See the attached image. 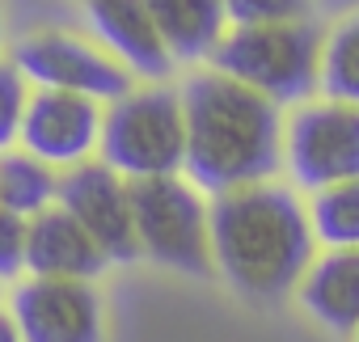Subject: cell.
Instances as JSON below:
<instances>
[{
	"label": "cell",
	"instance_id": "6da1fadb",
	"mask_svg": "<svg viewBox=\"0 0 359 342\" xmlns=\"http://www.w3.org/2000/svg\"><path fill=\"white\" fill-rule=\"evenodd\" d=\"M177 93L187 118L182 174L208 199L283 174V106L212 64L195 68Z\"/></svg>",
	"mask_w": 359,
	"mask_h": 342
},
{
	"label": "cell",
	"instance_id": "7a4b0ae2",
	"mask_svg": "<svg viewBox=\"0 0 359 342\" xmlns=\"http://www.w3.org/2000/svg\"><path fill=\"white\" fill-rule=\"evenodd\" d=\"M317 258V237L300 191L254 182L212 195V271L245 300L275 304L292 296Z\"/></svg>",
	"mask_w": 359,
	"mask_h": 342
},
{
	"label": "cell",
	"instance_id": "3957f363",
	"mask_svg": "<svg viewBox=\"0 0 359 342\" xmlns=\"http://www.w3.org/2000/svg\"><path fill=\"white\" fill-rule=\"evenodd\" d=\"M208 64L216 72L258 89L275 106H300V102L317 97L321 30L309 18L229 26Z\"/></svg>",
	"mask_w": 359,
	"mask_h": 342
},
{
	"label": "cell",
	"instance_id": "277c9868",
	"mask_svg": "<svg viewBox=\"0 0 359 342\" xmlns=\"http://www.w3.org/2000/svg\"><path fill=\"white\" fill-rule=\"evenodd\" d=\"M97 156L131 182L182 174L187 118H182V93H177V85L144 81V85H131L123 97L106 102Z\"/></svg>",
	"mask_w": 359,
	"mask_h": 342
},
{
	"label": "cell",
	"instance_id": "5b68a950",
	"mask_svg": "<svg viewBox=\"0 0 359 342\" xmlns=\"http://www.w3.org/2000/svg\"><path fill=\"white\" fill-rule=\"evenodd\" d=\"M135 207V241L140 258H152L165 271L212 279V199L187 178H135L131 182Z\"/></svg>",
	"mask_w": 359,
	"mask_h": 342
},
{
	"label": "cell",
	"instance_id": "8992f818",
	"mask_svg": "<svg viewBox=\"0 0 359 342\" xmlns=\"http://www.w3.org/2000/svg\"><path fill=\"white\" fill-rule=\"evenodd\" d=\"M283 178L296 191H321L359 178V106L309 97L283 114Z\"/></svg>",
	"mask_w": 359,
	"mask_h": 342
},
{
	"label": "cell",
	"instance_id": "52a82bcc",
	"mask_svg": "<svg viewBox=\"0 0 359 342\" xmlns=\"http://www.w3.org/2000/svg\"><path fill=\"white\" fill-rule=\"evenodd\" d=\"M9 60L22 68V76L34 89L85 93L102 106L123 97L135 85V76L97 39L72 34V30H30L9 47Z\"/></svg>",
	"mask_w": 359,
	"mask_h": 342
},
{
	"label": "cell",
	"instance_id": "ba28073f",
	"mask_svg": "<svg viewBox=\"0 0 359 342\" xmlns=\"http://www.w3.org/2000/svg\"><path fill=\"white\" fill-rule=\"evenodd\" d=\"M9 313L26 342H106V300L93 279L30 275L13 287Z\"/></svg>",
	"mask_w": 359,
	"mask_h": 342
},
{
	"label": "cell",
	"instance_id": "9c48e42d",
	"mask_svg": "<svg viewBox=\"0 0 359 342\" xmlns=\"http://www.w3.org/2000/svg\"><path fill=\"white\" fill-rule=\"evenodd\" d=\"M60 207H68L85 233L106 249L110 262H135V207H131V178L110 169L102 156L60 169Z\"/></svg>",
	"mask_w": 359,
	"mask_h": 342
},
{
	"label": "cell",
	"instance_id": "30bf717a",
	"mask_svg": "<svg viewBox=\"0 0 359 342\" xmlns=\"http://www.w3.org/2000/svg\"><path fill=\"white\" fill-rule=\"evenodd\" d=\"M102 102L64 89H30L22 118V148L55 169H72L97 156L102 144Z\"/></svg>",
	"mask_w": 359,
	"mask_h": 342
},
{
	"label": "cell",
	"instance_id": "8fae6325",
	"mask_svg": "<svg viewBox=\"0 0 359 342\" xmlns=\"http://www.w3.org/2000/svg\"><path fill=\"white\" fill-rule=\"evenodd\" d=\"M85 18L93 39L135 76V81H169L177 60L169 55L144 0H85Z\"/></svg>",
	"mask_w": 359,
	"mask_h": 342
},
{
	"label": "cell",
	"instance_id": "7c38bea8",
	"mask_svg": "<svg viewBox=\"0 0 359 342\" xmlns=\"http://www.w3.org/2000/svg\"><path fill=\"white\" fill-rule=\"evenodd\" d=\"M110 266L106 249L85 233V224L51 203L47 212L30 216L26 224V275L43 279H97Z\"/></svg>",
	"mask_w": 359,
	"mask_h": 342
},
{
	"label": "cell",
	"instance_id": "4fadbf2b",
	"mask_svg": "<svg viewBox=\"0 0 359 342\" xmlns=\"http://www.w3.org/2000/svg\"><path fill=\"white\" fill-rule=\"evenodd\" d=\"M296 300L330 334H355L359 329V245L355 249H321L309 262V271L296 287Z\"/></svg>",
	"mask_w": 359,
	"mask_h": 342
},
{
	"label": "cell",
	"instance_id": "5bb4252c",
	"mask_svg": "<svg viewBox=\"0 0 359 342\" xmlns=\"http://www.w3.org/2000/svg\"><path fill=\"white\" fill-rule=\"evenodd\" d=\"M177 64H208L229 30L224 0H144Z\"/></svg>",
	"mask_w": 359,
	"mask_h": 342
},
{
	"label": "cell",
	"instance_id": "9a60e30c",
	"mask_svg": "<svg viewBox=\"0 0 359 342\" xmlns=\"http://www.w3.org/2000/svg\"><path fill=\"white\" fill-rule=\"evenodd\" d=\"M60 199V169L39 160L34 152L5 148L0 152V207H9L18 216H39Z\"/></svg>",
	"mask_w": 359,
	"mask_h": 342
},
{
	"label": "cell",
	"instance_id": "2e32d148",
	"mask_svg": "<svg viewBox=\"0 0 359 342\" xmlns=\"http://www.w3.org/2000/svg\"><path fill=\"white\" fill-rule=\"evenodd\" d=\"M317 93L359 106V9L338 18L321 34V76Z\"/></svg>",
	"mask_w": 359,
	"mask_h": 342
},
{
	"label": "cell",
	"instance_id": "e0dca14e",
	"mask_svg": "<svg viewBox=\"0 0 359 342\" xmlns=\"http://www.w3.org/2000/svg\"><path fill=\"white\" fill-rule=\"evenodd\" d=\"M309 224L317 245L325 249H355L359 245V178L321 186L309 195Z\"/></svg>",
	"mask_w": 359,
	"mask_h": 342
},
{
	"label": "cell",
	"instance_id": "ac0fdd59",
	"mask_svg": "<svg viewBox=\"0 0 359 342\" xmlns=\"http://www.w3.org/2000/svg\"><path fill=\"white\" fill-rule=\"evenodd\" d=\"M30 81L22 76V68L0 55V152L18 148L22 139V118H26V102H30Z\"/></svg>",
	"mask_w": 359,
	"mask_h": 342
},
{
	"label": "cell",
	"instance_id": "d6986e66",
	"mask_svg": "<svg viewBox=\"0 0 359 342\" xmlns=\"http://www.w3.org/2000/svg\"><path fill=\"white\" fill-rule=\"evenodd\" d=\"M313 0H224L229 26H254V22H296L309 18Z\"/></svg>",
	"mask_w": 359,
	"mask_h": 342
},
{
	"label": "cell",
	"instance_id": "ffe728a7",
	"mask_svg": "<svg viewBox=\"0 0 359 342\" xmlns=\"http://www.w3.org/2000/svg\"><path fill=\"white\" fill-rule=\"evenodd\" d=\"M26 216L0 207V283L26 271Z\"/></svg>",
	"mask_w": 359,
	"mask_h": 342
},
{
	"label": "cell",
	"instance_id": "44dd1931",
	"mask_svg": "<svg viewBox=\"0 0 359 342\" xmlns=\"http://www.w3.org/2000/svg\"><path fill=\"white\" fill-rule=\"evenodd\" d=\"M0 342H26L18 321H13V313H5V308H0Z\"/></svg>",
	"mask_w": 359,
	"mask_h": 342
},
{
	"label": "cell",
	"instance_id": "7402d4cb",
	"mask_svg": "<svg viewBox=\"0 0 359 342\" xmlns=\"http://www.w3.org/2000/svg\"><path fill=\"white\" fill-rule=\"evenodd\" d=\"M0 47H5V0H0Z\"/></svg>",
	"mask_w": 359,
	"mask_h": 342
},
{
	"label": "cell",
	"instance_id": "603a6c76",
	"mask_svg": "<svg viewBox=\"0 0 359 342\" xmlns=\"http://www.w3.org/2000/svg\"><path fill=\"white\" fill-rule=\"evenodd\" d=\"M0 300H5V287H0Z\"/></svg>",
	"mask_w": 359,
	"mask_h": 342
},
{
	"label": "cell",
	"instance_id": "cb8c5ba5",
	"mask_svg": "<svg viewBox=\"0 0 359 342\" xmlns=\"http://www.w3.org/2000/svg\"><path fill=\"white\" fill-rule=\"evenodd\" d=\"M355 342H359V329H355Z\"/></svg>",
	"mask_w": 359,
	"mask_h": 342
}]
</instances>
